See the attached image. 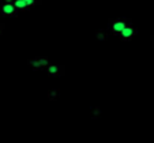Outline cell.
<instances>
[{
  "mask_svg": "<svg viewBox=\"0 0 154 143\" xmlns=\"http://www.w3.org/2000/svg\"><path fill=\"white\" fill-rule=\"evenodd\" d=\"M18 12L19 11H18L17 7L12 3L3 2V3L0 4V14L3 15V17H18Z\"/></svg>",
  "mask_w": 154,
  "mask_h": 143,
  "instance_id": "1",
  "label": "cell"
},
{
  "mask_svg": "<svg viewBox=\"0 0 154 143\" xmlns=\"http://www.w3.org/2000/svg\"><path fill=\"white\" fill-rule=\"evenodd\" d=\"M3 27H4L3 25H0V35H2V32H3Z\"/></svg>",
  "mask_w": 154,
  "mask_h": 143,
  "instance_id": "2",
  "label": "cell"
}]
</instances>
